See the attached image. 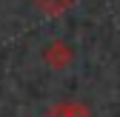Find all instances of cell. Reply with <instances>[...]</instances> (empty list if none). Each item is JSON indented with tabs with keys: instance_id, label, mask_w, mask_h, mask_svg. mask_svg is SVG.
<instances>
[{
	"instance_id": "cell-1",
	"label": "cell",
	"mask_w": 120,
	"mask_h": 117,
	"mask_svg": "<svg viewBox=\"0 0 120 117\" xmlns=\"http://www.w3.org/2000/svg\"><path fill=\"white\" fill-rule=\"evenodd\" d=\"M43 60H46L49 69L63 71V69H69V66L74 63V49L69 46L66 40H52L49 46L43 49Z\"/></svg>"
},
{
	"instance_id": "cell-2",
	"label": "cell",
	"mask_w": 120,
	"mask_h": 117,
	"mask_svg": "<svg viewBox=\"0 0 120 117\" xmlns=\"http://www.w3.org/2000/svg\"><path fill=\"white\" fill-rule=\"evenodd\" d=\"M49 117H92L89 114V109L83 103H74V100H69V103H57L49 109Z\"/></svg>"
},
{
	"instance_id": "cell-3",
	"label": "cell",
	"mask_w": 120,
	"mask_h": 117,
	"mask_svg": "<svg viewBox=\"0 0 120 117\" xmlns=\"http://www.w3.org/2000/svg\"><path fill=\"white\" fill-rule=\"evenodd\" d=\"M32 3H34L43 14H49V17H60V14H66L77 0H32Z\"/></svg>"
}]
</instances>
